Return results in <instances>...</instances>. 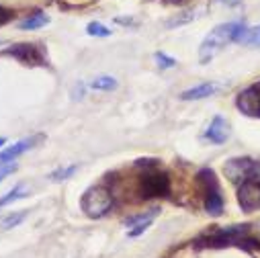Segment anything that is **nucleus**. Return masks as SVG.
I'll return each mask as SVG.
<instances>
[{"mask_svg": "<svg viewBox=\"0 0 260 258\" xmlns=\"http://www.w3.org/2000/svg\"><path fill=\"white\" fill-rule=\"evenodd\" d=\"M23 197H27V186H25L23 182H19V184H15V188H11L7 195L0 199V207H7L9 203L19 201V199H23Z\"/></svg>", "mask_w": 260, "mask_h": 258, "instance_id": "dca6fc26", "label": "nucleus"}, {"mask_svg": "<svg viewBox=\"0 0 260 258\" xmlns=\"http://www.w3.org/2000/svg\"><path fill=\"white\" fill-rule=\"evenodd\" d=\"M223 174L236 186L246 180H260V162L248 156H238L223 164Z\"/></svg>", "mask_w": 260, "mask_h": 258, "instance_id": "39448f33", "label": "nucleus"}, {"mask_svg": "<svg viewBox=\"0 0 260 258\" xmlns=\"http://www.w3.org/2000/svg\"><path fill=\"white\" fill-rule=\"evenodd\" d=\"M197 15H199V11H194V9L182 11V13H180V15H176L174 19L166 21V27H168V29H174V27H182V25H186V23H190V21H194V19H197Z\"/></svg>", "mask_w": 260, "mask_h": 258, "instance_id": "2eb2a0df", "label": "nucleus"}, {"mask_svg": "<svg viewBox=\"0 0 260 258\" xmlns=\"http://www.w3.org/2000/svg\"><path fill=\"white\" fill-rule=\"evenodd\" d=\"M250 225H230V228H209L207 232L199 234L192 240V248L194 250H203V248H230V246H238V242L242 238L248 236Z\"/></svg>", "mask_w": 260, "mask_h": 258, "instance_id": "f03ea898", "label": "nucleus"}, {"mask_svg": "<svg viewBox=\"0 0 260 258\" xmlns=\"http://www.w3.org/2000/svg\"><path fill=\"white\" fill-rule=\"evenodd\" d=\"M41 140H43V136H33V138L21 140V142H17V144H13V146H9V148H3V150H0V164L15 162L21 154L29 152V150H31L37 142H41Z\"/></svg>", "mask_w": 260, "mask_h": 258, "instance_id": "6e6552de", "label": "nucleus"}, {"mask_svg": "<svg viewBox=\"0 0 260 258\" xmlns=\"http://www.w3.org/2000/svg\"><path fill=\"white\" fill-rule=\"evenodd\" d=\"M49 23V17L45 13H35V15H29L27 19H23L19 23V29L23 31H35V29H41Z\"/></svg>", "mask_w": 260, "mask_h": 258, "instance_id": "4468645a", "label": "nucleus"}, {"mask_svg": "<svg viewBox=\"0 0 260 258\" xmlns=\"http://www.w3.org/2000/svg\"><path fill=\"white\" fill-rule=\"evenodd\" d=\"M154 59L158 63V68H162V70H170V68L176 66V59L170 57V55H166V53H162V51H156L154 53Z\"/></svg>", "mask_w": 260, "mask_h": 258, "instance_id": "4be33fe9", "label": "nucleus"}, {"mask_svg": "<svg viewBox=\"0 0 260 258\" xmlns=\"http://www.w3.org/2000/svg\"><path fill=\"white\" fill-rule=\"evenodd\" d=\"M256 250L260 252V240H256Z\"/></svg>", "mask_w": 260, "mask_h": 258, "instance_id": "c85d7f7f", "label": "nucleus"}, {"mask_svg": "<svg viewBox=\"0 0 260 258\" xmlns=\"http://www.w3.org/2000/svg\"><path fill=\"white\" fill-rule=\"evenodd\" d=\"M13 17H15V13H13L11 9L0 7V27H3V25H7L9 21H13Z\"/></svg>", "mask_w": 260, "mask_h": 258, "instance_id": "b1692460", "label": "nucleus"}, {"mask_svg": "<svg viewBox=\"0 0 260 258\" xmlns=\"http://www.w3.org/2000/svg\"><path fill=\"white\" fill-rule=\"evenodd\" d=\"M5 144H7V140H5V138H0V148H3Z\"/></svg>", "mask_w": 260, "mask_h": 258, "instance_id": "cd10ccee", "label": "nucleus"}, {"mask_svg": "<svg viewBox=\"0 0 260 258\" xmlns=\"http://www.w3.org/2000/svg\"><path fill=\"white\" fill-rule=\"evenodd\" d=\"M86 33L90 35V37H111V29L109 27H105L103 23H99V21H90L88 25H86Z\"/></svg>", "mask_w": 260, "mask_h": 258, "instance_id": "aec40b11", "label": "nucleus"}, {"mask_svg": "<svg viewBox=\"0 0 260 258\" xmlns=\"http://www.w3.org/2000/svg\"><path fill=\"white\" fill-rule=\"evenodd\" d=\"M3 53L15 57L17 61L25 63V66H29V68H35V66H47V55H45L43 47L37 45V43L21 41V43H15V45L7 47Z\"/></svg>", "mask_w": 260, "mask_h": 258, "instance_id": "423d86ee", "label": "nucleus"}, {"mask_svg": "<svg viewBox=\"0 0 260 258\" xmlns=\"http://www.w3.org/2000/svg\"><path fill=\"white\" fill-rule=\"evenodd\" d=\"M246 29V23H240V21H232V23H221L217 27H213L207 37L203 39L201 47H199V61L201 63H209L215 55L221 53V49L232 43V41H238V35Z\"/></svg>", "mask_w": 260, "mask_h": 258, "instance_id": "f257e3e1", "label": "nucleus"}, {"mask_svg": "<svg viewBox=\"0 0 260 258\" xmlns=\"http://www.w3.org/2000/svg\"><path fill=\"white\" fill-rule=\"evenodd\" d=\"M138 195L144 201L170 197V176L158 168H146L138 180Z\"/></svg>", "mask_w": 260, "mask_h": 258, "instance_id": "7ed1b4c3", "label": "nucleus"}, {"mask_svg": "<svg viewBox=\"0 0 260 258\" xmlns=\"http://www.w3.org/2000/svg\"><path fill=\"white\" fill-rule=\"evenodd\" d=\"M17 170V164L15 162H9V164H0V182H3L9 174H13Z\"/></svg>", "mask_w": 260, "mask_h": 258, "instance_id": "5701e85b", "label": "nucleus"}, {"mask_svg": "<svg viewBox=\"0 0 260 258\" xmlns=\"http://www.w3.org/2000/svg\"><path fill=\"white\" fill-rule=\"evenodd\" d=\"M205 201H203V207L209 215L213 217H219L223 213V199H221V190H213V192H207L203 195Z\"/></svg>", "mask_w": 260, "mask_h": 258, "instance_id": "f8f14e48", "label": "nucleus"}, {"mask_svg": "<svg viewBox=\"0 0 260 258\" xmlns=\"http://www.w3.org/2000/svg\"><path fill=\"white\" fill-rule=\"evenodd\" d=\"M76 170H78V166H76V164H72V166H66V168H57V170H53V172L49 174V180H53V182L68 180L70 176H74V174H76Z\"/></svg>", "mask_w": 260, "mask_h": 258, "instance_id": "6ab92c4d", "label": "nucleus"}, {"mask_svg": "<svg viewBox=\"0 0 260 258\" xmlns=\"http://www.w3.org/2000/svg\"><path fill=\"white\" fill-rule=\"evenodd\" d=\"M80 209L90 219L105 217L113 209V195H111V190L105 184L90 186L88 190H84V195L80 199Z\"/></svg>", "mask_w": 260, "mask_h": 258, "instance_id": "20e7f679", "label": "nucleus"}, {"mask_svg": "<svg viewBox=\"0 0 260 258\" xmlns=\"http://www.w3.org/2000/svg\"><path fill=\"white\" fill-rule=\"evenodd\" d=\"M194 180H197V186L201 188L203 195H207V192H213V190H219L217 174L211 168H201L197 172V176H194Z\"/></svg>", "mask_w": 260, "mask_h": 258, "instance_id": "9d476101", "label": "nucleus"}, {"mask_svg": "<svg viewBox=\"0 0 260 258\" xmlns=\"http://www.w3.org/2000/svg\"><path fill=\"white\" fill-rule=\"evenodd\" d=\"M90 88H94V90H115L117 80L113 76H99L90 82Z\"/></svg>", "mask_w": 260, "mask_h": 258, "instance_id": "a211bd4d", "label": "nucleus"}, {"mask_svg": "<svg viewBox=\"0 0 260 258\" xmlns=\"http://www.w3.org/2000/svg\"><path fill=\"white\" fill-rule=\"evenodd\" d=\"M205 138L211 142V144H225L230 140V123L221 117V115H215L211 125L207 127V132H205Z\"/></svg>", "mask_w": 260, "mask_h": 258, "instance_id": "1a4fd4ad", "label": "nucleus"}, {"mask_svg": "<svg viewBox=\"0 0 260 258\" xmlns=\"http://www.w3.org/2000/svg\"><path fill=\"white\" fill-rule=\"evenodd\" d=\"M254 86H256V88H258V90H260V82H256V84H254Z\"/></svg>", "mask_w": 260, "mask_h": 258, "instance_id": "c756f323", "label": "nucleus"}, {"mask_svg": "<svg viewBox=\"0 0 260 258\" xmlns=\"http://www.w3.org/2000/svg\"><path fill=\"white\" fill-rule=\"evenodd\" d=\"M238 205L244 213L260 209V180H246L238 184Z\"/></svg>", "mask_w": 260, "mask_h": 258, "instance_id": "0eeeda50", "label": "nucleus"}, {"mask_svg": "<svg viewBox=\"0 0 260 258\" xmlns=\"http://www.w3.org/2000/svg\"><path fill=\"white\" fill-rule=\"evenodd\" d=\"M236 43H248V45H260V25L258 27H246L240 35Z\"/></svg>", "mask_w": 260, "mask_h": 258, "instance_id": "f3484780", "label": "nucleus"}, {"mask_svg": "<svg viewBox=\"0 0 260 258\" xmlns=\"http://www.w3.org/2000/svg\"><path fill=\"white\" fill-rule=\"evenodd\" d=\"M217 90H219L217 84H213V82H201V84H197V86L184 90V92L180 94V101H199V99H207V96L215 94Z\"/></svg>", "mask_w": 260, "mask_h": 258, "instance_id": "9b49d317", "label": "nucleus"}, {"mask_svg": "<svg viewBox=\"0 0 260 258\" xmlns=\"http://www.w3.org/2000/svg\"><path fill=\"white\" fill-rule=\"evenodd\" d=\"M72 96H74V101H80V99L84 96V84H76V88H74Z\"/></svg>", "mask_w": 260, "mask_h": 258, "instance_id": "393cba45", "label": "nucleus"}, {"mask_svg": "<svg viewBox=\"0 0 260 258\" xmlns=\"http://www.w3.org/2000/svg\"><path fill=\"white\" fill-rule=\"evenodd\" d=\"M158 213H160V209H158V207H152L150 211H144V213H138V215H129V217H125L123 223H125L129 230H132V228H136V225L152 223V221L158 217Z\"/></svg>", "mask_w": 260, "mask_h": 258, "instance_id": "ddd939ff", "label": "nucleus"}, {"mask_svg": "<svg viewBox=\"0 0 260 258\" xmlns=\"http://www.w3.org/2000/svg\"><path fill=\"white\" fill-rule=\"evenodd\" d=\"M25 217H27V211L11 213L9 217H5V219H3V223H0V230H5V232H7V230H13V228H15V225H19Z\"/></svg>", "mask_w": 260, "mask_h": 258, "instance_id": "412c9836", "label": "nucleus"}, {"mask_svg": "<svg viewBox=\"0 0 260 258\" xmlns=\"http://www.w3.org/2000/svg\"><path fill=\"white\" fill-rule=\"evenodd\" d=\"M162 3H164V5H176V7H178V5L188 3V0H162Z\"/></svg>", "mask_w": 260, "mask_h": 258, "instance_id": "bb28decb", "label": "nucleus"}, {"mask_svg": "<svg viewBox=\"0 0 260 258\" xmlns=\"http://www.w3.org/2000/svg\"><path fill=\"white\" fill-rule=\"evenodd\" d=\"M215 3H219V5H228V7H238L242 0H215Z\"/></svg>", "mask_w": 260, "mask_h": 258, "instance_id": "a878e982", "label": "nucleus"}]
</instances>
